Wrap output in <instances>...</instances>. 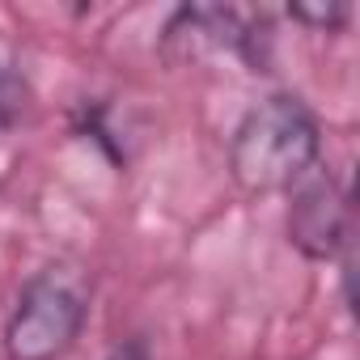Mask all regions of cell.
Segmentation results:
<instances>
[{"mask_svg":"<svg viewBox=\"0 0 360 360\" xmlns=\"http://www.w3.org/2000/svg\"><path fill=\"white\" fill-rule=\"evenodd\" d=\"M322 165V123L301 94H267L229 136V174L246 195H288Z\"/></svg>","mask_w":360,"mask_h":360,"instance_id":"obj_1","label":"cell"},{"mask_svg":"<svg viewBox=\"0 0 360 360\" xmlns=\"http://www.w3.org/2000/svg\"><path fill=\"white\" fill-rule=\"evenodd\" d=\"M89 309L94 280L85 267L64 259L39 267L5 318V360H64L85 335Z\"/></svg>","mask_w":360,"mask_h":360,"instance_id":"obj_2","label":"cell"},{"mask_svg":"<svg viewBox=\"0 0 360 360\" xmlns=\"http://www.w3.org/2000/svg\"><path fill=\"white\" fill-rule=\"evenodd\" d=\"M271 13L233 5H178L161 26V47L178 60L233 56L250 72H271Z\"/></svg>","mask_w":360,"mask_h":360,"instance_id":"obj_3","label":"cell"},{"mask_svg":"<svg viewBox=\"0 0 360 360\" xmlns=\"http://www.w3.org/2000/svg\"><path fill=\"white\" fill-rule=\"evenodd\" d=\"M288 242L309 263H335L352 250V195L347 183L330 174V165H314L288 191Z\"/></svg>","mask_w":360,"mask_h":360,"instance_id":"obj_4","label":"cell"},{"mask_svg":"<svg viewBox=\"0 0 360 360\" xmlns=\"http://www.w3.org/2000/svg\"><path fill=\"white\" fill-rule=\"evenodd\" d=\"M72 131H77L81 140H94L115 165H127V136H123V127L110 119V106H106L102 98H85V102L72 110Z\"/></svg>","mask_w":360,"mask_h":360,"instance_id":"obj_5","label":"cell"},{"mask_svg":"<svg viewBox=\"0 0 360 360\" xmlns=\"http://www.w3.org/2000/svg\"><path fill=\"white\" fill-rule=\"evenodd\" d=\"M26 110H30V81L9 51H0V140L26 119Z\"/></svg>","mask_w":360,"mask_h":360,"instance_id":"obj_6","label":"cell"},{"mask_svg":"<svg viewBox=\"0 0 360 360\" xmlns=\"http://www.w3.org/2000/svg\"><path fill=\"white\" fill-rule=\"evenodd\" d=\"M297 26H309V30H343L352 22V9L347 5H288L284 9Z\"/></svg>","mask_w":360,"mask_h":360,"instance_id":"obj_7","label":"cell"},{"mask_svg":"<svg viewBox=\"0 0 360 360\" xmlns=\"http://www.w3.org/2000/svg\"><path fill=\"white\" fill-rule=\"evenodd\" d=\"M106 360H153V356H148V343H144V339L136 335V339L119 343V347H115V352H110Z\"/></svg>","mask_w":360,"mask_h":360,"instance_id":"obj_8","label":"cell"}]
</instances>
